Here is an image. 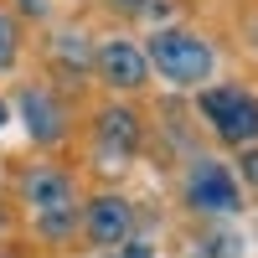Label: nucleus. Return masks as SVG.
<instances>
[{
    "label": "nucleus",
    "instance_id": "f257e3e1",
    "mask_svg": "<svg viewBox=\"0 0 258 258\" xmlns=\"http://www.w3.org/2000/svg\"><path fill=\"white\" fill-rule=\"evenodd\" d=\"M16 197L31 212V238L41 248H73L78 243V212H83V181L68 160H26L16 170Z\"/></svg>",
    "mask_w": 258,
    "mask_h": 258
},
{
    "label": "nucleus",
    "instance_id": "f03ea898",
    "mask_svg": "<svg viewBox=\"0 0 258 258\" xmlns=\"http://www.w3.org/2000/svg\"><path fill=\"white\" fill-rule=\"evenodd\" d=\"M145 114L129 98H103L88 114V160L103 170V176H124L129 165L145 155Z\"/></svg>",
    "mask_w": 258,
    "mask_h": 258
},
{
    "label": "nucleus",
    "instance_id": "7ed1b4c3",
    "mask_svg": "<svg viewBox=\"0 0 258 258\" xmlns=\"http://www.w3.org/2000/svg\"><path fill=\"white\" fill-rule=\"evenodd\" d=\"M145 62H150V78L160 73L170 88H207L217 73V41L191 26H160L145 41Z\"/></svg>",
    "mask_w": 258,
    "mask_h": 258
},
{
    "label": "nucleus",
    "instance_id": "20e7f679",
    "mask_svg": "<svg viewBox=\"0 0 258 258\" xmlns=\"http://www.w3.org/2000/svg\"><path fill=\"white\" fill-rule=\"evenodd\" d=\"M191 114L227 150L258 145V88H248V83H207V88H197V98H191Z\"/></svg>",
    "mask_w": 258,
    "mask_h": 258
},
{
    "label": "nucleus",
    "instance_id": "39448f33",
    "mask_svg": "<svg viewBox=\"0 0 258 258\" xmlns=\"http://www.w3.org/2000/svg\"><path fill=\"white\" fill-rule=\"evenodd\" d=\"M181 202H186V212H197V217H232V212L243 207V186H238L227 160L197 150V155L186 160V176H181Z\"/></svg>",
    "mask_w": 258,
    "mask_h": 258
},
{
    "label": "nucleus",
    "instance_id": "423d86ee",
    "mask_svg": "<svg viewBox=\"0 0 258 258\" xmlns=\"http://www.w3.org/2000/svg\"><path fill=\"white\" fill-rule=\"evenodd\" d=\"M135 227H140L135 202H129L119 186H103V191H93V197H83V212H78V238L88 243V248L109 253V248H119V243L135 238Z\"/></svg>",
    "mask_w": 258,
    "mask_h": 258
},
{
    "label": "nucleus",
    "instance_id": "0eeeda50",
    "mask_svg": "<svg viewBox=\"0 0 258 258\" xmlns=\"http://www.w3.org/2000/svg\"><path fill=\"white\" fill-rule=\"evenodd\" d=\"M16 103H21V119H26L31 145L41 150V155H52V150L68 145V135H73V103H68V93H57L52 83H21Z\"/></svg>",
    "mask_w": 258,
    "mask_h": 258
},
{
    "label": "nucleus",
    "instance_id": "6e6552de",
    "mask_svg": "<svg viewBox=\"0 0 258 258\" xmlns=\"http://www.w3.org/2000/svg\"><path fill=\"white\" fill-rule=\"evenodd\" d=\"M93 78L109 88L114 98H135L145 83H150V62H145V41L135 36H103L93 47Z\"/></svg>",
    "mask_w": 258,
    "mask_h": 258
},
{
    "label": "nucleus",
    "instance_id": "1a4fd4ad",
    "mask_svg": "<svg viewBox=\"0 0 258 258\" xmlns=\"http://www.w3.org/2000/svg\"><path fill=\"white\" fill-rule=\"evenodd\" d=\"M93 31L88 26H78V21H68V26H57L52 41H47V68L68 83V93L78 88V83H88L93 78Z\"/></svg>",
    "mask_w": 258,
    "mask_h": 258
},
{
    "label": "nucleus",
    "instance_id": "9d476101",
    "mask_svg": "<svg viewBox=\"0 0 258 258\" xmlns=\"http://www.w3.org/2000/svg\"><path fill=\"white\" fill-rule=\"evenodd\" d=\"M103 6L119 11V16H129V21H140V26H150V31L176 26V16H181L176 0H103Z\"/></svg>",
    "mask_w": 258,
    "mask_h": 258
},
{
    "label": "nucleus",
    "instance_id": "9b49d317",
    "mask_svg": "<svg viewBox=\"0 0 258 258\" xmlns=\"http://www.w3.org/2000/svg\"><path fill=\"white\" fill-rule=\"evenodd\" d=\"M21 62V16L0 6V73H11Z\"/></svg>",
    "mask_w": 258,
    "mask_h": 258
},
{
    "label": "nucleus",
    "instance_id": "f8f14e48",
    "mask_svg": "<svg viewBox=\"0 0 258 258\" xmlns=\"http://www.w3.org/2000/svg\"><path fill=\"white\" fill-rule=\"evenodd\" d=\"M238 186H258V145H248V150H238Z\"/></svg>",
    "mask_w": 258,
    "mask_h": 258
},
{
    "label": "nucleus",
    "instance_id": "ddd939ff",
    "mask_svg": "<svg viewBox=\"0 0 258 258\" xmlns=\"http://www.w3.org/2000/svg\"><path fill=\"white\" fill-rule=\"evenodd\" d=\"M103 258H155V248H150L145 238H129V243H119V248H109Z\"/></svg>",
    "mask_w": 258,
    "mask_h": 258
},
{
    "label": "nucleus",
    "instance_id": "4468645a",
    "mask_svg": "<svg viewBox=\"0 0 258 258\" xmlns=\"http://www.w3.org/2000/svg\"><path fill=\"white\" fill-rule=\"evenodd\" d=\"M186 258H217V253H212V248H207V243L197 238V243H191V253H186Z\"/></svg>",
    "mask_w": 258,
    "mask_h": 258
},
{
    "label": "nucleus",
    "instance_id": "2eb2a0df",
    "mask_svg": "<svg viewBox=\"0 0 258 258\" xmlns=\"http://www.w3.org/2000/svg\"><path fill=\"white\" fill-rule=\"evenodd\" d=\"M6 124H11V98L0 93V129H6Z\"/></svg>",
    "mask_w": 258,
    "mask_h": 258
},
{
    "label": "nucleus",
    "instance_id": "dca6fc26",
    "mask_svg": "<svg viewBox=\"0 0 258 258\" xmlns=\"http://www.w3.org/2000/svg\"><path fill=\"white\" fill-rule=\"evenodd\" d=\"M6 227H11V217H6V207H0V238H6Z\"/></svg>",
    "mask_w": 258,
    "mask_h": 258
},
{
    "label": "nucleus",
    "instance_id": "f3484780",
    "mask_svg": "<svg viewBox=\"0 0 258 258\" xmlns=\"http://www.w3.org/2000/svg\"><path fill=\"white\" fill-rule=\"evenodd\" d=\"M0 258H21V253H11V248H0Z\"/></svg>",
    "mask_w": 258,
    "mask_h": 258
}]
</instances>
